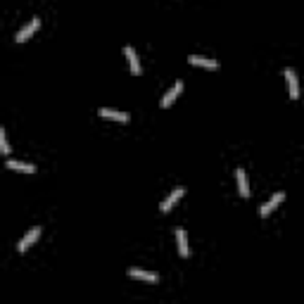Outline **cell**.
<instances>
[{
  "mask_svg": "<svg viewBox=\"0 0 304 304\" xmlns=\"http://www.w3.org/2000/svg\"><path fill=\"white\" fill-rule=\"evenodd\" d=\"M38 27H40V19H38V17H34L29 24H24V27L17 31L14 40H17V43H24V40H29L31 36H34V34H36V29H38Z\"/></svg>",
  "mask_w": 304,
  "mask_h": 304,
  "instance_id": "cell-1",
  "label": "cell"
},
{
  "mask_svg": "<svg viewBox=\"0 0 304 304\" xmlns=\"http://www.w3.org/2000/svg\"><path fill=\"white\" fill-rule=\"evenodd\" d=\"M283 76L288 81V91H290V98L292 100H297L300 98V81H297V74H295V69H283Z\"/></svg>",
  "mask_w": 304,
  "mask_h": 304,
  "instance_id": "cell-2",
  "label": "cell"
},
{
  "mask_svg": "<svg viewBox=\"0 0 304 304\" xmlns=\"http://www.w3.org/2000/svg\"><path fill=\"white\" fill-rule=\"evenodd\" d=\"M40 238V226H34V228H31V231H29L27 236H24V238L19 240V245H17V250L19 252H27L29 247H31V245H34V242H36V240Z\"/></svg>",
  "mask_w": 304,
  "mask_h": 304,
  "instance_id": "cell-3",
  "label": "cell"
},
{
  "mask_svg": "<svg viewBox=\"0 0 304 304\" xmlns=\"http://www.w3.org/2000/svg\"><path fill=\"white\" fill-rule=\"evenodd\" d=\"M183 193H185V188H183V185L173 188V190H171V195H169V198H167L164 202H162V207H159V209H162L164 214H167V212H171V207H173V204H176V202H178L181 198H183Z\"/></svg>",
  "mask_w": 304,
  "mask_h": 304,
  "instance_id": "cell-4",
  "label": "cell"
},
{
  "mask_svg": "<svg viewBox=\"0 0 304 304\" xmlns=\"http://www.w3.org/2000/svg\"><path fill=\"white\" fill-rule=\"evenodd\" d=\"M181 91H183V81H173V86L164 93V98H162V107H171V102L181 95Z\"/></svg>",
  "mask_w": 304,
  "mask_h": 304,
  "instance_id": "cell-5",
  "label": "cell"
},
{
  "mask_svg": "<svg viewBox=\"0 0 304 304\" xmlns=\"http://www.w3.org/2000/svg\"><path fill=\"white\" fill-rule=\"evenodd\" d=\"M283 200H285V193H276V195L269 200V202H264V204L259 207V216H269V214L273 212V209H276V207L280 204V202H283Z\"/></svg>",
  "mask_w": 304,
  "mask_h": 304,
  "instance_id": "cell-6",
  "label": "cell"
},
{
  "mask_svg": "<svg viewBox=\"0 0 304 304\" xmlns=\"http://www.w3.org/2000/svg\"><path fill=\"white\" fill-rule=\"evenodd\" d=\"M98 114H100V117H105V119L121 121V124H126V121H129V114H126V112H119V109H109V107H100V109H98Z\"/></svg>",
  "mask_w": 304,
  "mask_h": 304,
  "instance_id": "cell-7",
  "label": "cell"
},
{
  "mask_svg": "<svg viewBox=\"0 0 304 304\" xmlns=\"http://www.w3.org/2000/svg\"><path fill=\"white\" fill-rule=\"evenodd\" d=\"M188 62L195 67H204V69H219V62L212 60V57H202V55H190Z\"/></svg>",
  "mask_w": 304,
  "mask_h": 304,
  "instance_id": "cell-8",
  "label": "cell"
},
{
  "mask_svg": "<svg viewBox=\"0 0 304 304\" xmlns=\"http://www.w3.org/2000/svg\"><path fill=\"white\" fill-rule=\"evenodd\" d=\"M176 242H178V254H181L183 259H188V257H190V245H188V236H185L183 228L176 231Z\"/></svg>",
  "mask_w": 304,
  "mask_h": 304,
  "instance_id": "cell-9",
  "label": "cell"
},
{
  "mask_svg": "<svg viewBox=\"0 0 304 304\" xmlns=\"http://www.w3.org/2000/svg\"><path fill=\"white\" fill-rule=\"evenodd\" d=\"M5 167H7V169H14V171H22V173H34L36 171L34 164H29V162H19V159H7Z\"/></svg>",
  "mask_w": 304,
  "mask_h": 304,
  "instance_id": "cell-10",
  "label": "cell"
},
{
  "mask_svg": "<svg viewBox=\"0 0 304 304\" xmlns=\"http://www.w3.org/2000/svg\"><path fill=\"white\" fill-rule=\"evenodd\" d=\"M236 178H238V193L242 198H250V183H247L245 169H236Z\"/></svg>",
  "mask_w": 304,
  "mask_h": 304,
  "instance_id": "cell-11",
  "label": "cell"
},
{
  "mask_svg": "<svg viewBox=\"0 0 304 304\" xmlns=\"http://www.w3.org/2000/svg\"><path fill=\"white\" fill-rule=\"evenodd\" d=\"M124 55L129 57V65H131V71H133V74H135V76H138V74H140V60H138V53L133 50V45H126V48H124Z\"/></svg>",
  "mask_w": 304,
  "mask_h": 304,
  "instance_id": "cell-12",
  "label": "cell"
},
{
  "mask_svg": "<svg viewBox=\"0 0 304 304\" xmlns=\"http://www.w3.org/2000/svg\"><path fill=\"white\" fill-rule=\"evenodd\" d=\"M129 276L135 280H145V283H157L159 276L157 273H150V271H140V269H129Z\"/></svg>",
  "mask_w": 304,
  "mask_h": 304,
  "instance_id": "cell-13",
  "label": "cell"
},
{
  "mask_svg": "<svg viewBox=\"0 0 304 304\" xmlns=\"http://www.w3.org/2000/svg\"><path fill=\"white\" fill-rule=\"evenodd\" d=\"M0 150H2V155H10V143H7V131L5 129H0Z\"/></svg>",
  "mask_w": 304,
  "mask_h": 304,
  "instance_id": "cell-14",
  "label": "cell"
}]
</instances>
